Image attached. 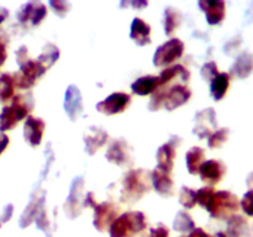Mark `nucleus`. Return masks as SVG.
I'll return each instance as SVG.
<instances>
[{
    "instance_id": "f257e3e1",
    "label": "nucleus",
    "mask_w": 253,
    "mask_h": 237,
    "mask_svg": "<svg viewBox=\"0 0 253 237\" xmlns=\"http://www.w3.org/2000/svg\"><path fill=\"white\" fill-rule=\"evenodd\" d=\"M151 187H152L151 172L142 169V168L131 169L124 177L123 188H121L120 193L121 201L133 204L142 199L143 195L150 192Z\"/></svg>"
},
{
    "instance_id": "f03ea898",
    "label": "nucleus",
    "mask_w": 253,
    "mask_h": 237,
    "mask_svg": "<svg viewBox=\"0 0 253 237\" xmlns=\"http://www.w3.org/2000/svg\"><path fill=\"white\" fill-rule=\"evenodd\" d=\"M147 227L146 215L141 211H128L118 216L109 229L110 237H135Z\"/></svg>"
},
{
    "instance_id": "7ed1b4c3",
    "label": "nucleus",
    "mask_w": 253,
    "mask_h": 237,
    "mask_svg": "<svg viewBox=\"0 0 253 237\" xmlns=\"http://www.w3.org/2000/svg\"><path fill=\"white\" fill-rule=\"evenodd\" d=\"M32 106H34V101L29 103V100L22 95L15 96L12 99L11 105L2 109L0 114V131L4 132V131L12 130L17 122L26 118L27 114L31 111Z\"/></svg>"
},
{
    "instance_id": "20e7f679",
    "label": "nucleus",
    "mask_w": 253,
    "mask_h": 237,
    "mask_svg": "<svg viewBox=\"0 0 253 237\" xmlns=\"http://www.w3.org/2000/svg\"><path fill=\"white\" fill-rule=\"evenodd\" d=\"M239 209V198L231 192L220 190V192H215L207 210L214 219H230L236 214Z\"/></svg>"
},
{
    "instance_id": "39448f33",
    "label": "nucleus",
    "mask_w": 253,
    "mask_h": 237,
    "mask_svg": "<svg viewBox=\"0 0 253 237\" xmlns=\"http://www.w3.org/2000/svg\"><path fill=\"white\" fill-rule=\"evenodd\" d=\"M184 43L179 39H170L161 44L153 56V64L156 67H166L172 64L177 59L182 58L184 53Z\"/></svg>"
},
{
    "instance_id": "423d86ee",
    "label": "nucleus",
    "mask_w": 253,
    "mask_h": 237,
    "mask_svg": "<svg viewBox=\"0 0 253 237\" xmlns=\"http://www.w3.org/2000/svg\"><path fill=\"white\" fill-rule=\"evenodd\" d=\"M44 69L39 64V62L34 59H29L24 64L20 66L19 73L12 76L15 86L21 89H30L35 85L37 79L44 74Z\"/></svg>"
},
{
    "instance_id": "0eeeda50",
    "label": "nucleus",
    "mask_w": 253,
    "mask_h": 237,
    "mask_svg": "<svg viewBox=\"0 0 253 237\" xmlns=\"http://www.w3.org/2000/svg\"><path fill=\"white\" fill-rule=\"evenodd\" d=\"M131 104V95L123 91L110 94L103 101L96 104V110L105 115H116L124 113Z\"/></svg>"
},
{
    "instance_id": "6e6552de",
    "label": "nucleus",
    "mask_w": 253,
    "mask_h": 237,
    "mask_svg": "<svg viewBox=\"0 0 253 237\" xmlns=\"http://www.w3.org/2000/svg\"><path fill=\"white\" fill-rule=\"evenodd\" d=\"M94 209V226L98 231L105 232L110 229L113 222L118 219L119 207L111 202H101L95 204Z\"/></svg>"
},
{
    "instance_id": "1a4fd4ad",
    "label": "nucleus",
    "mask_w": 253,
    "mask_h": 237,
    "mask_svg": "<svg viewBox=\"0 0 253 237\" xmlns=\"http://www.w3.org/2000/svg\"><path fill=\"white\" fill-rule=\"evenodd\" d=\"M216 113H215L214 109H204L195 115V126L193 133L197 135L200 140L210 137L216 128Z\"/></svg>"
},
{
    "instance_id": "9d476101",
    "label": "nucleus",
    "mask_w": 253,
    "mask_h": 237,
    "mask_svg": "<svg viewBox=\"0 0 253 237\" xmlns=\"http://www.w3.org/2000/svg\"><path fill=\"white\" fill-rule=\"evenodd\" d=\"M106 159L119 167H126L132 164V156H131V147L125 140H115L110 146L105 155Z\"/></svg>"
},
{
    "instance_id": "9b49d317",
    "label": "nucleus",
    "mask_w": 253,
    "mask_h": 237,
    "mask_svg": "<svg viewBox=\"0 0 253 237\" xmlns=\"http://www.w3.org/2000/svg\"><path fill=\"white\" fill-rule=\"evenodd\" d=\"M47 7L46 5L40 1L26 2L20 9L17 17L22 24H31L32 26H37L46 17Z\"/></svg>"
},
{
    "instance_id": "f8f14e48",
    "label": "nucleus",
    "mask_w": 253,
    "mask_h": 237,
    "mask_svg": "<svg viewBox=\"0 0 253 237\" xmlns=\"http://www.w3.org/2000/svg\"><path fill=\"white\" fill-rule=\"evenodd\" d=\"M64 111L72 121L78 120L81 114L83 113V99H82L81 90L77 85H71L67 88L66 95H64Z\"/></svg>"
},
{
    "instance_id": "ddd939ff",
    "label": "nucleus",
    "mask_w": 253,
    "mask_h": 237,
    "mask_svg": "<svg viewBox=\"0 0 253 237\" xmlns=\"http://www.w3.org/2000/svg\"><path fill=\"white\" fill-rule=\"evenodd\" d=\"M225 173H226V167L224 163L217 159L204 160L199 169L200 178L203 182L209 184V187L216 185L217 183L221 182Z\"/></svg>"
},
{
    "instance_id": "4468645a",
    "label": "nucleus",
    "mask_w": 253,
    "mask_h": 237,
    "mask_svg": "<svg viewBox=\"0 0 253 237\" xmlns=\"http://www.w3.org/2000/svg\"><path fill=\"white\" fill-rule=\"evenodd\" d=\"M190 98H192V90L187 85L175 84L169 90L166 91V98L163 106L166 108V110L173 111L179 108V106H183L184 104H187Z\"/></svg>"
},
{
    "instance_id": "2eb2a0df",
    "label": "nucleus",
    "mask_w": 253,
    "mask_h": 237,
    "mask_svg": "<svg viewBox=\"0 0 253 237\" xmlns=\"http://www.w3.org/2000/svg\"><path fill=\"white\" fill-rule=\"evenodd\" d=\"M83 188L84 180L82 178H76L72 183L71 190H69V197L66 201V210L67 214L69 215L71 219L78 216L82 211V197H83Z\"/></svg>"
},
{
    "instance_id": "dca6fc26",
    "label": "nucleus",
    "mask_w": 253,
    "mask_h": 237,
    "mask_svg": "<svg viewBox=\"0 0 253 237\" xmlns=\"http://www.w3.org/2000/svg\"><path fill=\"white\" fill-rule=\"evenodd\" d=\"M198 5L207 15V21L209 25H219L225 19L226 5L222 0H200Z\"/></svg>"
},
{
    "instance_id": "f3484780",
    "label": "nucleus",
    "mask_w": 253,
    "mask_h": 237,
    "mask_svg": "<svg viewBox=\"0 0 253 237\" xmlns=\"http://www.w3.org/2000/svg\"><path fill=\"white\" fill-rule=\"evenodd\" d=\"M44 127H46V123L42 118L27 116V120L24 126V137L26 142H29L32 147H37L41 145Z\"/></svg>"
},
{
    "instance_id": "a211bd4d",
    "label": "nucleus",
    "mask_w": 253,
    "mask_h": 237,
    "mask_svg": "<svg viewBox=\"0 0 253 237\" xmlns=\"http://www.w3.org/2000/svg\"><path fill=\"white\" fill-rule=\"evenodd\" d=\"M151 182L152 187L161 197L169 198L174 193V183L170 178V174L163 172L160 168H156L153 172H151Z\"/></svg>"
},
{
    "instance_id": "6ab92c4d",
    "label": "nucleus",
    "mask_w": 253,
    "mask_h": 237,
    "mask_svg": "<svg viewBox=\"0 0 253 237\" xmlns=\"http://www.w3.org/2000/svg\"><path fill=\"white\" fill-rule=\"evenodd\" d=\"M108 132L100 127H90L88 132L84 133V145H85V152L93 156L103 147L108 141Z\"/></svg>"
},
{
    "instance_id": "aec40b11",
    "label": "nucleus",
    "mask_w": 253,
    "mask_h": 237,
    "mask_svg": "<svg viewBox=\"0 0 253 237\" xmlns=\"http://www.w3.org/2000/svg\"><path fill=\"white\" fill-rule=\"evenodd\" d=\"M175 146L172 142L165 143L157 151V168L170 174L174 167V158L177 156Z\"/></svg>"
},
{
    "instance_id": "412c9836",
    "label": "nucleus",
    "mask_w": 253,
    "mask_h": 237,
    "mask_svg": "<svg viewBox=\"0 0 253 237\" xmlns=\"http://www.w3.org/2000/svg\"><path fill=\"white\" fill-rule=\"evenodd\" d=\"M130 37L138 46H147L152 42L151 40V26L140 17H135L131 24Z\"/></svg>"
},
{
    "instance_id": "4be33fe9",
    "label": "nucleus",
    "mask_w": 253,
    "mask_h": 237,
    "mask_svg": "<svg viewBox=\"0 0 253 237\" xmlns=\"http://www.w3.org/2000/svg\"><path fill=\"white\" fill-rule=\"evenodd\" d=\"M160 88V78L156 76L140 77L131 84V89L135 94L141 96L155 93Z\"/></svg>"
},
{
    "instance_id": "5701e85b",
    "label": "nucleus",
    "mask_w": 253,
    "mask_h": 237,
    "mask_svg": "<svg viewBox=\"0 0 253 237\" xmlns=\"http://www.w3.org/2000/svg\"><path fill=\"white\" fill-rule=\"evenodd\" d=\"M177 77L182 78V80L187 81L190 78V72L184 66H182V64H175V66L169 67V68H166L158 76V78H160V86L163 88V86L167 85L168 83H170Z\"/></svg>"
},
{
    "instance_id": "b1692460",
    "label": "nucleus",
    "mask_w": 253,
    "mask_h": 237,
    "mask_svg": "<svg viewBox=\"0 0 253 237\" xmlns=\"http://www.w3.org/2000/svg\"><path fill=\"white\" fill-rule=\"evenodd\" d=\"M230 74L229 73H219L216 78L211 81L210 85V93L214 100L220 101L225 95H226L227 90L230 86Z\"/></svg>"
},
{
    "instance_id": "393cba45",
    "label": "nucleus",
    "mask_w": 253,
    "mask_h": 237,
    "mask_svg": "<svg viewBox=\"0 0 253 237\" xmlns=\"http://www.w3.org/2000/svg\"><path fill=\"white\" fill-rule=\"evenodd\" d=\"M205 152L202 147H192L185 155V163H187L188 172L195 175L199 173L200 167L204 163Z\"/></svg>"
},
{
    "instance_id": "a878e982",
    "label": "nucleus",
    "mask_w": 253,
    "mask_h": 237,
    "mask_svg": "<svg viewBox=\"0 0 253 237\" xmlns=\"http://www.w3.org/2000/svg\"><path fill=\"white\" fill-rule=\"evenodd\" d=\"M59 58V48L53 43H48L43 47V51L40 54L39 58L36 59L39 62L40 66L47 71L48 68H51L54 63L57 62V59Z\"/></svg>"
},
{
    "instance_id": "bb28decb",
    "label": "nucleus",
    "mask_w": 253,
    "mask_h": 237,
    "mask_svg": "<svg viewBox=\"0 0 253 237\" xmlns=\"http://www.w3.org/2000/svg\"><path fill=\"white\" fill-rule=\"evenodd\" d=\"M253 69V56L250 53H244L237 58L232 67V72L239 78H247Z\"/></svg>"
},
{
    "instance_id": "cd10ccee",
    "label": "nucleus",
    "mask_w": 253,
    "mask_h": 237,
    "mask_svg": "<svg viewBox=\"0 0 253 237\" xmlns=\"http://www.w3.org/2000/svg\"><path fill=\"white\" fill-rule=\"evenodd\" d=\"M247 231V221L245 217L239 216V215H234L230 217L229 220V227H227V232L229 237H242Z\"/></svg>"
},
{
    "instance_id": "c85d7f7f",
    "label": "nucleus",
    "mask_w": 253,
    "mask_h": 237,
    "mask_svg": "<svg viewBox=\"0 0 253 237\" xmlns=\"http://www.w3.org/2000/svg\"><path fill=\"white\" fill-rule=\"evenodd\" d=\"M14 78L10 74L5 73L0 76V103H6L14 96Z\"/></svg>"
},
{
    "instance_id": "c756f323",
    "label": "nucleus",
    "mask_w": 253,
    "mask_h": 237,
    "mask_svg": "<svg viewBox=\"0 0 253 237\" xmlns=\"http://www.w3.org/2000/svg\"><path fill=\"white\" fill-rule=\"evenodd\" d=\"M180 17L179 11L173 7H167L165 11V32L167 36H170L175 30L178 29L180 24Z\"/></svg>"
},
{
    "instance_id": "7c9ffc66",
    "label": "nucleus",
    "mask_w": 253,
    "mask_h": 237,
    "mask_svg": "<svg viewBox=\"0 0 253 237\" xmlns=\"http://www.w3.org/2000/svg\"><path fill=\"white\" fill-rule=\"evenodd\" d=\"M174 230L178 232H188L193 231L195 229V222L190 217L189 214L185 211H179L175 216L174 222H173Z\"/></svg>"
},
{
    "instance_id": "2f4dec72",
    "label": "nucleus",
    "mask_w": 253,
    "mask_h": 237,
    "mask_svg": "<svg viewBox=\"0 0 253 237\" xmlns=\"http://www.w3.org/2000/svg\"><path fill=\"white\" fill-rule=\"evenodd\" d=\"M229 135H230V130L226 127L215 130L214 132L211 133V136L209 137V140H208V146H209L210 148L221 147V146L227 141Z\"/></svg>"
},
{
    "instance_id": "473e14b6",
    "label": "nucleus",
    "mask_w": 253,
    "mask_h": 237,
    "mask_svg": "<svg viewBox=\"0 0 253 237\" xmlns=\"http://www.w3.org/2000/svg\"><path fill=\"white\" fill-rule=\"evenodd\" d=\"M179 201L185 209H193L197 205V192L190 189L189 187H183L180 189L179 194Z\"/></svg>"
},
{
    "instance_id": "72a5a7b5",
    "label": "nucleus",
    "mask_w": 253,
    "mask_h": 237,
    "mask_svg": "<svg viewBox=\"0 0 253 237\" xmlns=\"http://www.w3.org/2000/svg\"><path fill=\"white\" fill-rule=\"evenodd\" d=\"M215 194V189L212 187H204L197 192V200L203 207L208 209L212 197Z\"/></svg>"
},
{
    "instance_id": "f704fd0d",
    "label": "nucleus",
    "mask_w": 253,
    "mask_h": 237,
    "mask_svg": "<svg viewBox=\"0 0 253 237\" xmlns=\"http://www.w3.org/2000/svg\"><path fill=\"white\" fill-rule=\"evenodd\" d=\"M166 89L160 86L157 90L153 93L152 98H151L150 104H148V109L151 111H157L160 110L161 106H163V103H165V98H166Z\"/></svg>"
},
{
    "instance_id": "c9c22d12",
    "label": "nucleus",
    "mask_w": 253,
    "mask_h": 237,
    "mask_svg": "<svg viewBox=\"0 0 253 237\" xmlns=\"http://www.w3.org/2000/svg\"><path fill=\"white\" fill-rule=\"evenodd\" d=\"M219 69H217V64L215 62H208L202 67V77L205 80L212 81L219 74Z\"/></svg>"
},
{
    "instance_id": "e433bc0d",
    "label": "nucleus",
    "mask_w": 253,
    "mask_h": 237,
    "mask_svg": "<svg viewBox=\"0 0 253 237\" xmlns=\"http://www.w3.org/2000/svg\"><path fill=\"white\" fill-rule=\"evenodd\" d=\"M49 6H51L52 9H53V11L61 17L66 16V14L69 11V9H71V4L67 1H62V0H51V1H49Z\"/></svg>"
},
{
    "instance_id": "4c0bfd02",
    "label": "nucleus",
    "mask_w": 253,
    "mask_h": 237,
    "mask_svg": "<svg viewBox=\"0 0 253 237\" xmlns=\"http://www.w3.org/2000/svg\"><path fill=\"white\" fill-rule=\"evenodd\" d=\"M240 205H241L245 214L253 217V189L249 190V192L244 195Z\"/></svg>"
},
{
    "instance_id": "58836bf2",
    "label": "nucleus",
    "mask_w": 253,
    "mask_h": 237,
    "mask_svg": "<svg viewBox=\"0 0 253 237\" xmlns=\"http://www.w3.org/2000/svg\"><path fill=\"white\" fill-rule=\"evenodd\" d=\"M148 237H169V229L166 225L158 224L153 229H151Z\"/></svg>"
},
{
    "instance_id": "ea45409f",
    "label": "nucleus",
    "mask_w": 253,
    "mask_h": 237,
    "mask_svg": "<svg viewBox=\"0 0 253 237\" xmlns=\"http://www.w3.org/2000/svg\"><path fill=\"white\" fill-rule=\"evenodd\" d=\"M29 56H27V49L26 47H21V48L19 49V52H17V62H19V64L21 66V64H24L25 62L29 61Z\"/></svg>"
},
{
    "instance_id": "a19ab883",
    "label": "nucleus",
    "mask_w": 253,
    "mask_h": 237,
    "mask_svg": "<svg viewBox=\"0 0 253 237\" xmlns=\"http://www.w3.org/2000/svg\"><path fill=\"white\" fill-rule=\"evenodd\" d=\"M6 57H7L6 46H5L4 42L0 41V67L5 63V61H6Z\"/></svg>"
},
{
    "instance_id": "79ce46f5",
    "label": "nucleus",
    "mask_w": 253,
    "mask_h": 237,
    "mask_svg": "<svg viewBox=\"0 0 253 237\" xmlns=\"http://www.w3.org/2000/svg\"><path fill=\"white\" fill-rule=\"evenodd\" d=\"M189 237H212V236H210V235L208 234V232H205L203 229H197V227H195V229L190 232Z\"/></svg>"
},
{
    "instance_id": "37998d69",
    "label": "nucleus",
    "mask_w": 253,
    "mask_h": 237,
    "mask_svg": "<svg viewBox=\"0 0 253 237\" xmlns=\"http://www.w3.org/2000/svg\"><path fill=\"white\" fill-rule=\"evenodd\" d=\"M9 142H10L9 137H7L6 135H4V133H1V135H0V155H1V153L5 151V148L9 146Z\"/></svg>"
},
{
    "instance_id": "c03bdc74",
    "label": "nucleus",
    "mask_w": 253,
    "mask_h": 237,
    "mask_svg": "<svg viewBox=\"0 0 253 237\" xmlns=\"http://www.w3.org/2000/svg\"><path fill=\"white\" fill-rule=\"evenodd\" d=\"M148 5V1H133L132 6L136 9H141V7H145Z\"/></svg>"
},
{
    "instance_id": "a18cd8bd",
    "label": "nucleus",
    "mask_w": 253,
    "mask_h": 237,
    "mask_svg": "<svg viewBox=\"0 0 253 237\" xmlns=\"http://www.w3.org/2000/svg\"><path fill=\"white\" fill-rule=\"evenodd\" d=\"M9 15V12H7L6 9H4V7H0V24H1L2 21L5 20V17Z\"/></svg>"
},
{
    "instance_id": "49530a36",
    "label": "nucleus",
    "mask_w": 253,
    "mask_h": 237,
    "mask_svg": "<svg viewBox=\"0 0 253 237\" xmlns=\"http://www.w3.org/2000/svg\"><path fill=\"white\" fill-rule=\"evenodd\" d=\"M216 237H229L227 235H225L224 232H219V234L216 235Z\"/></svg>"
}]
</instances>
